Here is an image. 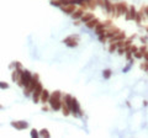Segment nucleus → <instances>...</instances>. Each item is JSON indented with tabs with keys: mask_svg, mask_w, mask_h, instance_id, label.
I'll use <instances>...</instances> for the list:
<instances>
[{
	"mask_svg": "<svg viewBox=\"0 0 148 138\" xmlns=\"http://www.w3.org/2000/svg\"><path fill=\"white\" fill-rule=\"evenodd\" d=\"M59 96H60V92H59V91H56V92H53V95H52L51 97H53V99H56V100H59V99H60Z\"/></svg>",
	"mask_w": 148,
	"mask_h": 138,
	"instance_id": "14",
	"label": "nucleus"
},
{
	"mask_svg": "<svg viewBox=\"0 0 148 138\" xmlns=\"http://www.w3.org/2000/svg\"><path fill=\"white\" fill-rule=\"evenodd\" d=\"M110 75H111V72H110V70H105V72H104V77H105L106 79H107Z\"/></svg>",
	"mask_w": 148,
	"mask_h": 138,
	"instance_id": "17",
	"label": "nucleus"
},
{
	"mask_svg": "<svg viewBox=\"0 0 148 138\" xmlns=\"http://www.w3.org/2000/svg\"><path fill=\"white\" fill-rule=\"evenodd\" d=\"M95 31H96L98 35H104V33H105V26L101 25V24H98V25L95 26Z\"/></svg>",
	"mask_w": 148,
	"mask_h": 138,
	"instance_id": "8",
	"label": "nucleus"
},
{
	"mask_svg": "<svg viewBox=\"0 0 148 138\" xmlns=\"http://www.w3.org/2000/svg\"><path fill=\"white\" fill-rule=\"evenodd\" d=\"M134 19H136V21L139 24V22H141V20H142V14H141V13L136 14V17H134Z\"/></svg>",
	"mask_w": 148,
	"mask_h": 138,
	"instance_id": "15",
	"label": "nucleus"
},
{
	"mask_svg": "<svg viewBox=\"0 0 148 138\" xmlns=\"http://www.w3.org/2000/svg\"><path fill=\"white\" fill-rule=\"evenodd\" d=\"M116 47H117V43H114V45H111V46H110V52H114V51L116 49Z\"/></svg>",
	"mask_w": 148,
	"mask_h": 138,
	"instance_id": "16",
	"label": "nucleus"
},
{
	"mask_svg": "<svg viewBox=\"0 0 148 138\" xmlns=\"http://www.w3.org/2000/svg\"><path fill=\"white\" fill-rule=\"evenodd\" d=\"M98 24H99V22H98V20L94 17V19H91L90 21H88V22H87V26H88L89 29H95V26H96Z\"/></svg>",
	"mask_w": 148,
	"mask_h": 138,
	"instance_id": "12",
	"label": "nucleus"
},
{
	"mask_svg": "<svg viewBox=\"0 0 148 138\" xmlns=\"http://www.w3.org/2000/svg\"><path fill=\"white\" fill-rule=\"evenodd\" d=\"M31 136H32V137H38V133H37L35 129H32V131H31Z\"/></svg>",
	"mask_w": 148,
	"mask_h": 138,
	"instance_id": "20",
	"label": "nucleus"
},
{
	"mask_svg": "<svg viewBox=\"0 0 148 138\" xmlns=\"http://www.w3.org/2000/svg\"><path fill=\"white\" fill-rule=\"evenodd\" d=\"M115 11H116V15H120V14H127V6L125 3H118L115 5Z\"/></svg>",
	"mask_w": 148,
	"mask_h": 138,
	"instance_id": "2",
	"label": "nucleus"
},
{
	"mask_svg": "<svg viewBox=\"0 0 148 138\" xmlns=\"http://www.w3.org/2000/svg\"><path fill=\"white\" fill-rule=\"evenodd\" d=\"M91 19H94V15H93V14H85V15L82 16V21L85 22V24H87L88 21H90Z\"/></svg>",
	"mask_w": 148,
	"mask_h": 138,
	"instance_id": "13",
	"label": "nucleus"
},
{
	"mask_svg": "<svg viewBox=\"0 0 148 138\" xmlns=\"http://www.w3.org/2000/svg\"><path fill=\"white\" fill-rule=\"evenodd\" d=\"M48 100H49V94H48V91H47V90H42V92H41V101L46 102V101H48Z\"/></svg>",
	"mask_w": 148,
	"mask_h": 138,
	"instance_id": "9",
	"label": "nucleus"
},
{
	"mask_svg": "<svg viewBox=\"0 0 148 138\" xmlns=\"http://www.w3.org/2000/svg\"><path fill=\"white\" fill-rule=\"evenodd\" d=\"M84 15L83 10H74V13L72 14L73 19H82V16Z\"/></svg>",
	"mask_w": 148,
	"mask_h": 138,
	"instance_id": "11",
	"label": "nucleus"
},
{
	"mask_svg": "<svg viewBox=\"0 0 148 138\" xmlns=\"http://www.w3.org/2000/svg\"><path fill=\"white\" fill-rule=\"evenodd\" d=\"M136 10H134V8L132 6V8H130V10L127 11V14H126V16H127V19L128 20H132V19H134L136 17Z\"/></svg>",
	"mask_w": 148,
	"mask_h": 138,
	"instance_id": "7",
	"label": "nucleus"
},
{
	"mask_svg": "<svg viewBox=\"0 0 148 138\" xmlns=\"http://www.w3.org/2000/svg\"><path fill=\"white\" fill-rule=\"evenodd\" d=\"M20 78H21L20 83H21L25 88H27V86L30 85L31 80H32V78L30 77V74H29L27 72H22V73H21V75H20Z\"/></svg>",
	"mask_w": 148,
	"mask_h": 138,
	"instance_id": "1",
	"label": "nucleus"
},
{
	"mask_svg": "<svg viewBox=\"0 0 148 138\" xmlns=\"http://www.w3.org/2000/svg\"><path fill=\"white\" fill-rule=\"evenodd\" d=\"M70 111L74 112L75 115H80V110H79V106H78V102L75 99H72V104H70Z\"/></svg>",
	"mask_w": 148,
	"mask_h": 138,
	"instance_id": "3",
	"label": "nucleus"
},
{
	"mask_svg": "<svg viewBox=\"0 0 148 138\" xmlns=\"http://www.w3.org/2000/svg\"><path fill=\"white\" fill-rule=\"evenodd\" d=\"M41 136H46V137H49V133H48L47 131L42 129V131H41Z\"/></svg>",
	"mask_w": 148,
	"mask_h": 138,
	"instance_id": "18",
	"label": "nucleus"
},
{
	"mask_svg": "<svg viewBox=\"0 0 148 138\" xmlns=\"http://www.w3.org/2000/svg\"><path fill=\"white\" fill-rule=\"evenodd\" d=\"M141 68H142V69H144V70H148V64H147V63H146V64H142V65H141Z\"/></svg>",
	"mask_w": 148,
	"mask_h": 138,
	"instance_id": "21",
	"label": "nucleus"
},
{
	"mask_svg": "<svg viewBox=\"0 0 148 138\" xmlns=\"http://www.w3.org/2000/svg\"><path fill=\"white\" fill-rule=\"evenodd\" d=\"M0 86H1V89H6L9 85H8L6 83H1V81H0Z\"/></svg>",
	"mask_w": 148,
	"mask_h": 138,
	"instance_id": "19",
	"label": "nucleus"
},
{
	"mask_svg": "<svg viewBox=\"0 0 148 138\" xmlns=\"http://www.w3.org/2000/svg\"><path fill=\"white\" fill-rule=\"evenodd\" d=\"M41 92H42V88H41L40 84H37L36 88H35V90H33V101L35 102H37L40 100L38 97H41Z\"/></svg>",
	"mask_w": 148,
	"mask_h": 138,
	"instance_id": "4",
	"label": "nucleus"
},
{
	"mask_svg": "<svg viewBox=\"0 0 148 138\" xmlns=\"http://www.w3.org/2000/svg\"><path fill=\"white\" fill-rule=\"evenodd\" d=\"M49 102H51V106H52L53 110H59L60 106H62L60 101H59V100H56V99H53V97H49Z\"/></svg>",
	"mask_w": 148,
	"mask_h": 138,
	"instance_id": "6",
	"label": "nucleus"
},
{
	"mask_svg": "<svg viewBox=\"0 0 148 138\" xmlns=\"http://www.w3.org/2000/svg\"><path fill=\"white\" fill-rule=\"evenodd\" d=\"M144 13H146V14L148 15V8H146V9H144Z\"/></svg>",
	"mask_w": 148,
	"mask_h": 138,
	"instance_id": "22",
	"label": "nucleus"
},
{
	"mask_svg": "<svg viewBox=\"0 0 148 138\" xmlns=\"http://www.w3.org/2000/svg\"><path fill=\"white\" fill-rule=\"evenodd\" d=\"M13 126H15V127L19 128V129H22V128H26V127H27V123L20 121V122H13Z\"/></svg>",
	"mask_w": 148,
	"mask_h": 138,
	"instance_id": "10",
	"label": "nucleus"
},
{
	"mask_svg": "<svg viewBox=\"0 0 148 138\" xmlns=\"http://www.w3.org/2000/svg\"><path fill=\"white\" fill-rule=\"evenodd\" d=\"M60 8H62V10H63L64 13H67V14H73L74 10H75V6H74V4H65V5L60 6Z\"/></svg>",
	"mask_w": 148,
	"mask_h": 138,
	"instance_id": "5",
	"label": "nucleus"
}]
</instances>
